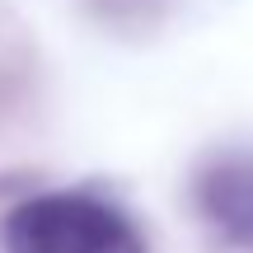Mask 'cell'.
<instances>
[{
	"label": "cell",
	"mask_w": 253,
	"mask_h": 253,
	"mask_svg": "<svg viewBox=\"0 0 253 253\" xmlns=\"http://www.w3.org/2000/svg\"><path fill=\"white\" fill-rule=\"evenodd\" d=\"M5 253H145L136 225L94 192H38L5 216Z\"/></svg>",
	"instance_id": "obj_1"
},
{
	"label": "cell",
	"mask_w": 253,
	"mask_h": 253,
	"mask_svg": "<svg viewBox=\"0 0 253 253\" xmlns=\"http://www.w3.org/2000/svg\"><path fill=\"white\" fill-rule=\"evenodd\" d=\"M197 207L230 244L253 249V155H225L202 169Z\"/></svg>",
	"instance_id": "obj_2"
}]
</instances>
